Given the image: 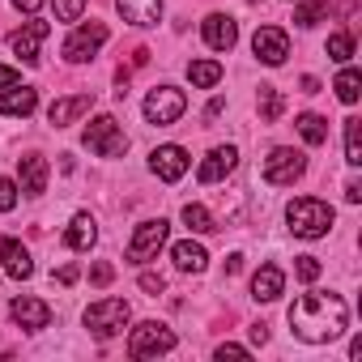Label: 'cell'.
Instances as JSON below:
<instances>
[{"label":"cell","instance_id":"6da1fadb","mask_svg":"<svg viewBox=\"0 0 362 362\" xmlns=\"http://www.w3.org/2000/svg\"><path fill=\"white\" fill-rule=\"evenodd\" d=\"M290 328H294V337L307 341V345H328V341H337V337L349 328V307H345V298L332 294V290H311V294L294 298V307H290Z\"/></svg>","mask_w":362,"mask_h":362},{"label":"cell","instance_id":"7a4b0ae2","mask_svg":"<svg viewBox=\"0 0 362 362\" xmlns=\"http://www.w3.org/2000/svg\"><path fill=\"white\" fill-rule=\"evenodd\" d=\"M286 222H290V230H294L298 239H324V235L332 230L337 214H332V205H328V201L298 197V201H290V205H286Z\"/></svg>","mask_w":362,"mask_h":362},{"label":"cell","instance_id":"3957f363","mask_svg":"<svg viewBox=\"0 0 362 362\" xmlns=\"http://www.w3.org/2000/svg\"><path fill=\"white\" fill-rule=\"evenodd\" d=\"M86 328L98 337V341H111V337H119L124 328H128V320H132V311H128V303L124 298H98V303H90L86 307Z\"/></svg>","mask_w":362,"mask_h":362},{"label":"cell","instance_id":"277c9868","mask_svg":"<svg viewBox=\"0 0 362 362\" xmlns=\"http://www.w3.org/2000/svg\"><path fill=\"white\" fill-rule=\"evenodd\" d=\"M175 345H179L175 328H166V324H158V320H145V324H136V328L128 332V354H132V358H158V354H170Z\"/></svg>","mask_w":362,"mask_h":362},{"label":"cell","instance_id":"5b68a950","mask_svg":"<svg viewBox=\"0 0 362 362\" xmlns=\"http://www.w3.org/2000/svg\"><path fill=\"white\" fill-rule=\"evenodd\" d=\"M81 141H86V149L98 153V158H119V153L128 149V136H124V128H119L115 115H98L94 124H86Z\"/></svg>","mask_w":362,"mask_h":362},{"label":"cell","instance_id":"8992f818","mask_svg":"<svg viewBox=\"0 0 362 362\" xmlns=\"http://www.w3.org/2000/svg\"><path fill=\"white\" fill-rule=\"evenodd\" d=\"M303 170H307V153L303 149H290V145H277L264 158V184L290 188V184H298V179H303Z\"/></svg>","mask_w":362,"mask_h":362},{"label":"cell","instance_id":"52a82bcc","mask_svg":"<svg viewBox=\"0 0 362 362\" xmlns=\"http://www.w3.org/2000/svg\"><path fill=\"white\" fill-rule=\"evenodd\" d=\"M166 235H170V222H166V218H149V222H141V226L132 230V239H128V264H145V260H153V256L166 247Z\"/></svg>","mask_w":362,"mask_h":362},{"label":"cell","instance_id":"ba28073f","mask_svg":"<svg viewBox=\"0 0 362 362\" xmlns=\"http://www.w3.org/2000/svg\"><path fill=\"white\" fill-rule=\"evenodd\" d=\"M184 111H188V94L175 90V86H158V90H149V98H145V119L158 124V128L175 124Z\"/></svg>","mask_w":362,"mask_h":362},{"label":"cell","instance_id":"9c48e42d","mask_svg":"<svg viewBox=\"0 0 362 362\" xmlns=\"http://www.w3.org/2000/svg\"><path fill=\"white\" fill-rule=\"evenodd\" d=\"M103 43H107V26H103V22H81V26L64 39V60H69V64H90Z\"/></svg>","mask_w":362,"mask_h":362},{"label":"cell","instance_id":"30bf717a","mask_svg":"<svg viewBox=\"0 0 362 362\" xmlns=\"http://www.w3.org/2000/svg\"><path fill=\"white\" fill-rule=\"evenodd\" d=\"M188 149L184 145H158L153 153H149V170L162 179V184H179V179L188 175Z\"/></svg>","mask_w":362,"mask_h":362},{"label":"cell","instance_id":"8fae6325","mask_svg":"<svg viewBox=\"0 0 362 362\" xmlns=\"http://www.w3.org/2000/svg\"><path fill=\"white\" fill-rule=\"evenodd\" d=\"M252 52H256V60H260V64L281 69V64H286V56H290V39H286V30H281V26H260V30L252 35Z\"/></svg>","mask_w":362,"mask_h":362},{"label":"cell","instance_id":"7c38bea8","mask_svg":"<svg viewBox=\"0 0 362 362\" xmlns=\"http://www.w3.org/2000/svg\"><path fill=\"white\" fill-rule=\"evenodd\" d=\"M9 315H13V324L26 328V332H43V328L52 324V307H47L43 298H26V294L9 303Z\"/></svg>","mask_w":362,"mask_h":362},{"label":"cell","instance_id":"4fadbf2b","mask_svg":"<svg viewBox=\"0 0 362 362\" xmlns=\"http://www.w3.org/2000/svg\"><path fill=\"white\" fill-rule=\"evenodd\" d=\"M47 158L43 153H26V158H18V188L26 192V197H43L47 192Z\"/></svg>","mask_w":362,"mask_h":362},{"label":"cell","instance_id":"5bb4252c","mask_svg":"<svg viewBox=\"0 0 362 362\" xmlns=\"http://www.w3.org/2000/svg\"><path fill=\"white\" fill-rule=\"evenodd\" d=\"M0 269H5L13 281H26V277H35L30 247H26L22 239H0Z\"/></svg>","mask_w":362,"mask_h":362},{"label":"cell","instance_id":"9a60e30c","mask_svg":"<svg viewBox=\"0 0 362 362\" xmlns=\"http://www.w3.org/2000/svg\"><path fill=\"white\" fill-rule=\"evenodd\" d=\"M235 166H239V149H235V145H218V149L205 153L197 179H201V184H222V179H226Z\"/></svg>","mask_w":362,"mask_h":362},{"label":"cell","instance_id":"2e32d148","mask_svg":"<svg viewBox=\"0 0 362 362\" xmlns=\"http://www.w3.org/2000/svg\"><path fill=\"white\" fill-rule=\"evenodd\" d=\"M52 35V26L47 22H26L13 39H9V47H13V56H22V64H39V43Z\"/></svg>","mask_w":362,"mask_h":362},{"label":"cell","instance_id":"e0dca14e","mask_svg":"<svg viewBox=\"0 0 362 362\" xmlns=\"http://www.w3.org/2000/svg\"><path fill=\"white\" fill-rule=\"evenodd\" d=\"M201 35H205V43H209L214 52H230V47L239 43V26H235V18H226V13H209L205 26H201Z\"/></svg>","mask_w":362,"mask_h":362},{"label":"cell","instance_id":"ac0fdd59","mask_svg":"<svg viewBox=\"0 0 362 362\" xmlns=\"http://www.w3.org/2000/svg\"><path fill=\"white\" fill-rule=\"evenodd\" d=\"M90 107H94V94H69V98H56V103L47 107V119H52L56 128H64V124H77Z\"/></svg>","mask_w":362,"mask_h":362},{"label":"cell","instance_id":"d6986e66","mask_svg":"<svg viewBox=\"0 0 362 362\" xmlns=\"http://www.w3.org/2000/svg\"><path fill=\"white\" fill-rule=\"evenodd\" d=\"M39 107V90L35 86H9V90H0V115H35Z\"/></svg>","mask_w":362,"mask_h":362},{"label":"cell","instance_id":"ffe728a7","mask_svg":"<svg viewBox=\"0 0 362 362\" xmlns=\"http://www.w3.org/2000/svg\"><path fill=\"white\" fill-rule=\"evenodd\" d=\"M115 9L128 26H158L162 22V0H115Z\"/></svg>","mask_w":362,"mask_h":362},{"label":"cell","instance_id":"44dd1931","mask_svg":"<svg viewBox=\"0 0 362 362\" xmlns=\"http://www.w3.org/2000/svg\"><path fill=\"white\" fill-rule=\"evenodd\" d=\"M170 260H175L179 273H205V269H209V252H205L197 239H179V243L170 247Z\"/></svg>","mask_w":362,"mask_h":362},{"label":"cell","instance_id":"7402d4cb","mask_svg":"<svg viewBox=\"0 0 362 362\" xmlns=\"http://www.w3.org/2000/svg\"><path fill=\"white\" fill-rule=\"evenodd\" d=\"M281 290H286V273L277 264H260L256 277H252V298L256 303H273V298H281Z\"/></svg>","mask_w":362,"mask_h":362},{"label":"cell","instance_id":"603a6c76","mask_svg":"<svg viewBox=\"0 0 362 362\" xmlns=\"http://www.w3.org/2000/svg\"><path fill=\"white\" fill-rule=\"evenodd\" d=\"M94 239H98L94 218H90V214H73V222H69V230H64V247H69V252H90Z\"/></svg>","mask_w":362,"mask_h":362},{"label":"cell","instance_id":"cb8c5ba5","mask_svg":"<svg viewBox=\"0 0 362 362\" xmlns=\"http://www.w3.org/2000/svg\"><path fill=\"white\" fill-rule=\"evenodd\" d=\"M332 90H337V98H341L345 107H354V103L362 98V73L345 64V69L337 73V81H332Z\"/></svg>","mask_w":362,"mask_h":362},{"label":"cell","instance_id":"d4e9b609","mask_svg":"<svg viewBox=\"0 0 362 362\" xmlns=\"http://www.w3.org/2000/svg\"><path fill=\"white\" fill-rule=\"evenodd\" d=\"M188 81H192L197 90H214V86L222 81V64H218V60H192V64H188Z\"/></svg>","mask_w":362,"mask_h":362},{"label":"cell","instance_id":"484cf974","mask_svg":"<svg viewBox=\"0 0 362 362\" xmlns=\"http://www.w3.org/2000/svg\"><path fill=\"white\" fill-rule=\"evenodd\" d=\"M256 107H260V119H264V124H277V119H281V111H286V98H281V90H277V86H260Z\"/></svg>","mask_w":362,"mask_h":362},{"label":"cell","instance_id":"4316f807","mask_svg":"<svg viewBox=\"0 0 362 362\" xmlns=\"http://www.w3.org/2000/svg\"><path fill=\"white\" fill-rule=\"evenodd\" d=\"M294 124H298V136H303L307 145H324V141H328V119H324V115H315V111H303Z\"/></svg>","mask_w":362,"mask_h":362},{"label":"cell","instance_id":"83f0119b","mask_svg":"<svg viewBox=\"0 0 362 362\" xmlns=\"http://www.w3.org/2000/svg\"><path fill=\"white\" fill-rule=\"evenodd\" d=\"M345 162L349 166H362V119L358 115L345 119Z\"/></svg>","mask_w":362,"mask_h":362},{"label":"cell","instance_id":"f1b7e54d","mask_svg":"<svg viewBox=\"0 0 362 362\" xmlns=\"http://www.w3.org/2000/svg\"><path fill=\"white\" fill-rule=\"evenodd\" d=\"M184 226L192 230V235H209V230H218V222H214V214L205 209V205H184Z\"/></svg>","mask_w":362,"mask_h":362},{"label":"cell","instance_id":"f546056e","mask_svg":"<svg viewBox=\"0 0 362 362\" xmlns=\"http://www.w3.org/2000/svg\"><path fill=\"white\" fill-rule=\"evenodd\" d=\"M328 18V5L324 0H298V9H294V22L298 26H315V22H324Z\"/></svg>","mask_w":362,"mask_h":362},{"label":"cell","instance_id":"4dcf8cb0","mask_svg":"<svg viewBox=\"0 0 362 362\" xmlns=\"http://www.w3.org/2000/svg\"><path fill=\"white\" fill-rule=\"evenodd\" d=\"M328 56H332L337 64H349V60H354V35H349V30L328 35Z\"/></svg>","mask_w":362,"mask_h":362},{"label":"cell","instance_id":"1f68e13d","mask_svg":"<svg viewBox=\"0 0 362 362\" xmlns=\"http://www.w3.org/2000/svg\"><path fill=\"white\" fill-rule=\"evenodd\" d=\"M52 5H56L60 22H81V13H86V0H52Z\"/></svg>","mask_w":362,"mask_h":362},{"label":"cell","instance_id":"d6a6232c","mask_svg":"<svg viewBox=\"0 0 362 362\" xmlns=\"http://www.w3.org/2000/svg\"><path fill=\"white\" fill-rule=\"evenodd\" d=\"M18 179H0V214H13L18 209Z\"/></svg>","mask_w":362,"mask_h":362},{"label":"cell","instance_id":"836d02e7","mask_svg":"<svg viewBox=\"0 0 362 362\" xmlns=\"http://www.w3.org/2000/svg\"><path fill=\"white\" fill-rule=\"evenodd\" d=\"M294 277L311 286V281L320 277V260H315V256H298V264H294Z\"/></svg>","mask_w":362,"mask_h":362},{"label":"cell","instance_id":"e575fe53","mask_svg":"<svg viewBox=\"0 0 362 362\" xmlns=\"http://www.w3.org/2000/svg\"><path fill=\"white\" fill-rule=\"evenodd\" d=\"M111 277H115V269H111V264H107V260H98V264H94V269H90V281H94V286H98V290H103V286H111Z\"/></svg>","mask_w":362,"mask_h":362},{"label":"cell","instance_id":"d590c367","mask_svg":"<svg viewBox=\"0 0 362 362\" xmlns=\"http://www.w3.org/2000/svg\"><path fill=\"white\" fill-rule=\"evenodd\" d=\"M214 358H218V362H226V358H247V349H243V345H235V341H226V345H218V349H214Z\"/></svg>","mask_w":362,"mask_h":362},{"label":"cell","instance_id":"8d00e7d4","mask_svg":"<svg viewBox=\"0 0 362 362\" xmlns=\"http://www.w3.org/2000/svg\"><path fill=\"white\" fill-rule=\"evenodd\" d=\"M9 86H22V73L13 64H0V90H9Z\"/></svg>","mask_w":362,"mask_h":362},{"label":"cell","instance_id":"74e56055","mask_svg":"<svg viewBox=\"0 0 362 362\" xmlns=\"http://www.w3.org/2000/svg\"><path fill=\"white\" fill-rule=\"evenodd\" d=\"M162 286H166V281H162L158 273H141V290H145V294H162Z\"/></svg>","mask_w":362,"mask_h":362},{"label":"cell","instance_id":"f35d334b","mask_svg":"<svg viewBox=\"0 0 362 362\" xmlns=\"http://www.w3.org/2000/svg\"><path fill=\"white\" fill-rule=\"evenodd\" d=\"M345 201H349V205L362 201V184H358V179H349V184H345Z\"/></svg>","mask_w":362,"mask_h":362},{"label":"cell","instance_id":"ab89813d","mask_svg":"<svg viewBox=\"0 0 362 362\" xmlns=\"http://www.w3.org/2000/svg\"><path fill=\"white\" fill-rule=\"evenodd\" d=\"M56 281H60V286H73V281H77V264H64V269L56 273Z\"/></svg>","mask_w":362,"mask_h":362},{"label":"cell","instance_id":"60d3db41","mask_svg":"<svg viewBox=\"0 0 362 362\" xmlns=\"http://www.w3.org/2000/svg\"><path fill=\"white\" fill-rule=\"evenodd\" d=\"M13 5H18V9H22V13H30V18H35V13H39V9H43V0H13Z\"/></svg>","mask_w":362,"mask_h":362},{"label":"cell","instance_id":"b9f144b4","mask_svg":"<svg viewBox=\"0 0 362 362\" xmlns=\"http://www.w3.org/2000/svg\"><path fill=\"white\" fill-rule=\"evenodd\" d=\"M239 269H243V252H230V256H226V273H230V277H235V273H239Z\"/></svg>","mask_w":362,"mask_h":362},{"label":"cell","instance_id":"7bdbcfd3","mask_svg":"<svg viewBox=\"0 0 362 362\" xmlns=\"http://www.w3.org/2000/svg\"><path fill=\"white\" fill-rule=\"evenodd\" d=\"M252 341L264 345V341H269V324H252Z\"/></svg>","mask_w":362,"mask_h":362},{"label":"cell","instance_id":"ee69618b","mask_svg":"<svg viewBox=\"0 0 362 362\" xmlns=\"http://www.w3.org/2000/svg\"><path fill=\"white\" fill-rule=\"evenodd\" d=\"M303 94H320V81L315 77H303Z\"/></svg>","mask_w":362,"mask_h":362},{"label":"cell","instance_id":"f6af8a7d","mask_svg":"<svg viewBox=\"0 0 362 362\" xmlns=\"http://www.w3.org/2000/svg\"><path fill=\"white\" fill-rule=\"evenodd\" d=\"M252 5H260V0H252Z\"/></svg>","mask_w":362,"mask_h":362},{"label":"cell","instance_id":"bcb514c9","mask_svg":"<svg viewBox=\"0 0 362 362\" xmlns=\"http://www.w3.org/2000/svg\"><path fill=\"white\" fill-rule=\"evenodd\" d=\"M290 5H294V0H290Z\"/></svg>","mask_w":362,"mask_h":362}]
</instances>
